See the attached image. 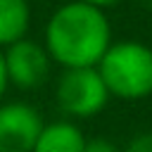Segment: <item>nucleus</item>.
<instances>
[{
    "mask_svg": "<svg viewBox=\"0 0 152 152\" xmlns=\"http://www.w3.org/2000/svg\"><path fill=\"white\" fill-rule=\"evenodd\" d=\"M45 121L28 102H0V152H33Z\"/></svg>",
    "mask_w": 152,
    "mask_h": 152,
    "instance_id": "5",
    "label": "nucleus"
},
{
    "mask_svg": "<svg viewBox=\"0 0 152 152\" xmlns=\"http://www.w3.org/2000/svg\"><path fill=\"white\" fill-rule=\"evenodd\" d=\"M109 97L142 100L152 95V48L138 40L112 43L95 66Z\"/></svg>",
    "mask_w": 152,
    "mask_h": 152,
    "instance_id": "2",
    "label": "nucleus"
},
{
    "mask_svg": "<svg viewBox=\"0 0 152 152\" xmlns=\"http://www.w3.org/2000/svg\"><path fill=\"white\" fill-rule=\"evenodd\" d=\"M55 102L69 119H90L107 107L109 93L95 66L64 69L55 86Z\"/></svg>",
    "mask_w": 152,
    "mask_h": 152,
    "instance_id": "3",
    "label": "nucleus"
},
{
    "mask_svg": "<svg viewBox=\"0 0 152 152\" xmlns=\"http://www.w3.org/2000/svg\"><path fill=\"white\" fill-rule=\"evenodd\" d=\"M10 88V81H7V71H5V59H2V50H0V102L5 100V93Z\"/></svg>",
    "mask_w": 152,
    "mask_h": 152,
    "instance_id": "10",
    "label": "nucleus"
},
{
    "mask_svg": "<svg viewBox=\"0 0 152 152\" xmlns=\"http://www.w3.org/2000/svg\"><path fill=\"white\" fill-rule=\"evenodd\" d=\"M43 45L62 69L97 66L112 45V26L104 10L69 0L48 19Z\"/></svg>",
    "mask_w": 152,
    "mask_h": 152,
    "instance_id": "1",
    "label": "nucleus"
},
{
    "mask_svg": "<svg viewBox=\"0 0 152 152\" xmlns=\"http://www.w3.org/2000/svg\"><path fill=\"white\" fill-rule=\"evenodd\" d=\"M31 24L28 0H0V50L26 38Z\"/></svg>",
    "mask_w": 152,
    "mask_h": 152,
    "instance_id": "7",
    "label": "nucleus"
},
{
    "mask_svg": "<svg viewBox=\"0 0 152 152\" xmlns=\"http://www.w3.org/2000/svg\"><path fill=\"white\" fill-rule=\"evenodd\" d=\"M78 2L93 5V7H97V10H107V7H114V5H119L121 0H78Z\"/></svg>",
    "mask_w": 152,
    "mask_h": 152,
    "instance_id": "11",
    "label": "nucleus"
},
{
    "mask_svg": "<svg viewBox=\"0 0 152 152\" xmlns=\"http://www.w3.org/2000/svg\"><path fill=\"white\" fill-rule=\"evenodd\" d=\"M86 140L88 138L76 124L66 119H57L43 126L33 152H83Z\"/></svg>",
    "mask_w": 152,
    "mask_h": 152,
    "instance_id": "6",
    "label": "nucleus"
},
{
    "mask_svg": "<svg viewBox=\"0 0 152 152\" xmlns=\"http://www.w3.org/2000/svg\"><path fill=\"white\" fill-rule=\"evenodd\" d=\"M121 152H152V131L133 135Z\"/></svg>",
    "mask_w": 152,
    "mask_h": 152,
    "instance_id": "8",
    "label": "nucleus"
},
{
    "mask_svg": "<svg viewBox=\"0 0 152 152\" xmlns=\"http://www.w3.org/2000/svg\"><path fill=\"white\" fill-rule=\"evenodd\" d=\"M2 59L10 86L19 90H38L48 81L52 66L45 45L31 38H19L17 43L2 48Z\"/></svg>",
    "mask_w": 152,
    "mask_h": 152,
    "instance_id": "4",
    "label": "nucleus"
},
{
    "mask_svg": "<svg viewBox=\"0 0 152 152\" xmlns=\"http://www.w3.org/2000/svg\"><path fill=\"white\" fill-rule=\"evenodd\" d=\"M83 152H121L109 138H102V135H95V138H88L86 140V147Z\"/></svg>",
    "mask_w": 152,
    "mask_h": 152,
    "instance_id": "9",
    "label": "nucleus"
}]
</instances>
